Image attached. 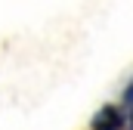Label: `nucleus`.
Instances as JSON below:
<instances>
[{
  "instance_id": "f257e3e1",
  "label": "nucleus",
  "mask_w": 133,
  "mask_h": 130,
  "mask_svg": "<svg viewBox=\"0 0 133 130\" xmlns=\"http://www.w3.org/2000/svg\"><path fill=\"white\" fill-rule=\"evenodd\" d=\"M121 127V115L108 105V108H102L99 115H96V121H93V130H118Z\"/></svg>"
},
{
  "instance_id": "f03ea898",
  "label": "nucleus",
  "mask_w": 133,
  "mask_h": 130,
  "mask_svg": "<svg viewBox=\"0 0 133 130\" xmlns=\"http://www.w3.org/2000/svg\"><path fill=\"white\" fill-rule=\"evenodd\" d=\"M127 99H133V87H130V90H127Z\"/></svg>"
},
{
  "instance_id": "7ed1b4c3",
  "label": "nucleus",
  "mask_w": 133,
  "mask_h": 130,
  "mask_svg": "<svg viewBox=\"0 0 133 130\" xmlns=\"http://www.w3.org/2000/svg\"><path fill=\"white\" fill-rule=\"evenodd\" d=\"M130 121H133V118H130Z\"/></svg>"
}]
</instances>
